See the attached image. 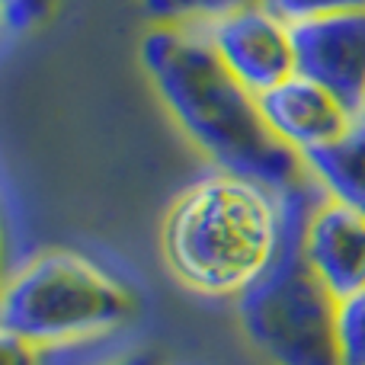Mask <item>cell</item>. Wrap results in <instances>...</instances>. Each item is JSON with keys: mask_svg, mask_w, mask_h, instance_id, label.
Returning a JSON list of instances; mask_svg holds the SVG:
<instances>
[{"mask_svg": "<svg viewBox=\"0 0 365 365\" xmlns=\"http://www.w3.org/2000/svg\"><path fill=\"white\" fill-rule=\"evenodd\" d=\"M259 109L272 135L298 158L336 145L359 122L340 96L304 74H292L279 87L259 93Z\"/></svg>", "mask_w": 365, "mask_h": 365, "instance_id": "ba28073f", "label": "cell"}, {"mask_svg": "<svg viewBox=\"0 0 365 365\" xmlns=\"http://www.w3.org/2000/svg\"><path fill=\"white\" fill-rule=\"evenodd\" d=\"M289 234L285 192L212 170L173 199L160 225V257L186 292L237 302L279 259Z\"/></svg>", "mask_w": 365, "mask_h": 365, "instance_id": "7a4b0ae2", "label": "cell"}, {"mask_svg": "<svg viewBox=\"0 0 365 365\" xmlns=\"http://www.w3.org/2000/svg\"><path fill=\"white\" fill-rule=\"evenodd\" d=\"M302 250L336 302L365 289V215L324 186L304 215Z\"/></svg>", "mask_w": 365, "mask_h": 365, "instance_id": "52a82bcc", "label": "cell"}, {"mask_svg": "<svg viewBox=\"0 0 365 365\" xmlns=\"http://www.w3.org/2000/svg\"><path fill=\"white\" fill-rule=\"evenodd\" d=\"M225 61V68L244 83L250 93H266V90L279 87L298 74V58H295V38H292V23L259 4L240 6L225 16L212 19L202 26Z\"/></svg>", "mask_w": 365, "mask_h": 365, "instance_id": "5b68a950", "label": "cell"}, {"mask_svg": "<svg viewBox=\"0 0 365 365\" xmlns=\"http://www.w3.org/2000/svg\"><path fill=\"white\" fill-rule=\"evenodd\" d=\"M103 365H164V362H160V356L151 353V349H135V353H122Z\"/></svg>", "mask_w": 365, "mask_h": 365, "instance_id": "9a60e30c", "label": "cell"}, {"mask_svg": "<svg viewBox=\"0 0 365 365\" xmlns=\"http://www.w3.org/2000/svg\"><path fill=\"white\" fill-rule=\"evenodd\" d=\"M138 58L170 119L215 170L257 180L276 192L311 180L304 158L272 135L259 96L225 68L202 26L151 23Z\"/></svg>", "mask_w": 365, "mask_h": 365, "instance_id": "6da1fadb", "label": "cell"}, {"mask_svg": "<svg viewBox=\"0 0 365 365\" xmlns=\"http://www.w3.org/2000/svg\"><path fill=\"white\" fill-rule=\"evenodd\" d=\"M298 74L324 83L356 115L365 109V10L330 13L292 26Z\"/></svg>", "mask_w": 365, "mask_h": 365, "instance_id": "8992f818", "label": "cell"}, {"mask_svg": "<svg viewBox=\"0 0 365 365\" xmlns=\"http://www.w3.org/2000/svg\"><path fill=\"white\" fill-rule=\"evenodd\" d=\"M259 4V0H141L145 16L151 23L167 26H205L240 6Z\"/></svg>", "mask_w": 365, "mask_h": 365, "instance_id": "30bf717a", "label": "cell"}, {"mask_svg": "<svg viewBox=\"0 0 365 365\" xmlns=\"http://www.w3.org/2000/svg\"><path fill=\"white\" fill-rule=\"evenodd\" d=\"M276 16L285 23H304V19L330 16V13H349V10H365V0H263Z\"/></svg>", "mask_w": 365, "mask_h": 365, "instance_id": "7c38bea8", "label": "cell"}, {"mask_svg": "<svg viewBox=\"0 0 365 365\" xmlns=\"http://www.w3.org/2000/svg\"><path fill=\"white\" fill-rule=\"evenodd\" d=\"M45 356H48V349H38L32 343L4 334V365H42Z\"/></svg>", "mask_w": 365, "mask_h": 365, "instance_id": "5bb4252c", "label": "cell"}, {"mask_svg": "<svg viewBox=\"0 0 365 365\" xmlns=\"http://www.w3.org/2000/svg\"><path fill=\"white\" fill-rule=\"evenodd\" d=\"M321 182L285 192L289 234L272 269L234 302L247 343L269 365H340L336 298L314 276L302 250V227Z\"/></svg>", "mask_w": 365, "mask_h": 365, "instance_id": "277c9868", "label": "cell"}, {"mask_svg": "<svg viewBox=\"0 0 365 365\" xmlns=\"http://www.w3.org/2000/svg\"><path fill=\"white\" fill-rule=\"evenodd\" d=\"M138 314V292L100 259L68 247L26 257L6 276L0 334L48 353L109 340Z\"/></svg>", "mask_w": 365, "mask_h": 365, "instance_id": "3957f363", "label": "cell"}, {"mask_svg": "<svg viewBox=\"0 0 365 365\" xmlns=\"http://www.w3.org/2000/svg\"><path fill=\"white\" fill-rule=\"evenodd\" d=\"M58 0H0L6 36H29L55 13Z\"/></svg>", "mask_w": 365, "mask_h": 365, "instance_id": "4fadbf2b", "label": "cell"}, {"mask_svg": "<svg viewBox=\"0 0 365 365\" xmlns=\"http://www.w3.org/2000/svg\"><path fill=\"white\" fill-rule=\"evenodd\" d=\"M340 365H365V289L336 304Z\"/></svg>", "mask_w": 365, "mask_h": 365, "instance_id": "8fae6325", "label": "cell"}, {"mask_svg": "<svg viewBox=\"0 0 365 365\" xmlns=\"http://www.w3.org/2000/svg\"><path fill=\"white\" fill-rule=\"evenodd\" d=\"M304 167L324 192L349 202L365 215V115H359V122L336 145L308 154Z\"/></svg>", "mask_w": 365, "mask_h": 365, "instance_id": "9c48e42d", "label": "cell"}, {"mask_svg": "<svg viewBox=\"0 0 365 365\" xmlns=\"http://www.w3.org/2000/svg\"><path fill=\"white\" fill-rule=\"evenodd\" d=\"M362 115H365V109H362Z\"/></svg>", "mask_w": 365, "mask_h": 365, "instance_id": "2e32d148", "label": "cell"}]
</instances>
